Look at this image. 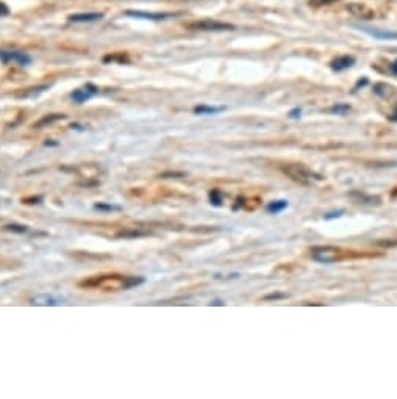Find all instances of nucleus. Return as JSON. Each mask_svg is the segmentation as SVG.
Listing matches in <instances>:
<instances>
[{
    "label": "nucleus",
    "instance_id": "5",
    "mask_svg": "<svg viewBox=\"0 0 397 399\" xmlns=\"http://www.w3.org/2000/svg\"><path fill=\"white\" fill-rule=\"evenodd\" d=\"M97 93H99V88L94 83H86L83 88H78V89H75V91H72L71 99L75 104H85L91 97H94Z\"/></svg>",
    "mask_w": 397,
    "mask_h": 399
},
{
    "label": "nucleus",
    "instance_id": "7",
    "mask_svg": "<svg viewBox=\"0 0 397 399\" xmlns=\"http://www.w3.org/2000/svg\"><path fill=\"white\" fill-rule=\"evenodd\" d=\"M346 10L358 17V19H372L374 17V11L371 10V8H367L366 5H361V3H349L346 6Z\"/></svg>",
    "mask_w": 397,
    "mask_h": 399
},
{
    "label": "nucleus",
    "instance_id": "9",
    "mask_svg": "<svg viewBox=\"0 0 397 399\" xmlns=\"http://www.w3.org/2000/svg\"><path fill=\"white\" fill-rule=\"evenodd\" d=\"M355 57L352 55H343V57H338L336 60L331 61V69L335 72H343L349 68H352L355 65Z\"/></svg>",
    "mask_w": 397,
    "mask_h": 399
},
{
    "label": "nucleus",
    "instance_id": "1",
    "mask_svg": "<svg viewBox=\"0 0 397 399\" xmlns=\"http://www.w3.org/2000/svg\"><path fill=\"white\" fill-rule=\"evenodd\" d=\"M282 172L288 176L289 179H292L294 182H299L303 185H310L313 182H319V180H322V176H319L315 171H311L305 165H300V163H289V165H285V166H282Z\"/></svg>",
    "mask_w": 397,
    "mask_h": 399
},
{
    "label": "nucleus",
    "instance_id": "34",
    "mask_svg": "<svg viewBox=\"0 0 397 399\" xmlns=\"http://www.w3.org/2000/svg\"><path fill=\"white\" fill-rule=\"evenodd\" d=\"M393 114H394V116H390V117H388V119L393 121V122H397V111H396V113H393Z\"/></svg>",
    "mask_w": 397,
    "mask_h": 399
},
{
    "label": "nucleus",
    "instance_id": "6",
    "mask_svg": "<svg viewBox=\"0 0 397 399\" xmlns=\"http://www.w3.org/2000/svg\"><path fill=\"white\" fill-rule=\"evenodd\" d=\"M128 17H136V19H147V21H164L171 19L179 14L175 13H149V11H140V10H128L125 11Z\"/></svg>",
    "mask_w": 397,
    "mask_h": 399
},
{
    "label": "nucleus",
    "instance_id": "32",
    "mask_svg": "<svg viewBox=\"0 0 397 399\" xmlns=\"http://www.w3.org/2000/svg\"><path fill=\"white\" fill-rule=\"evenodd\" d=\"M366 83H367V78H363V81H361V80H360V81H358V83H357V86H355V89H357V88H360V86H364Z\"/></svg>",
    "mask_w": 397,
    "mask_h": 399
},
{
    "label": "nucleus",
    "instance_id": "29",
    "mask_svg": "<svg viewBox=\"0 0 397 399\" xmlns=\"http://www.w3.org/2000/svg\"><path fill=\"white\" fill-rule=\"evenodd\" d=\"M288 116L291 117V119H299V117L302 116V110H300V108H294V110L289 111Z\"/></svg>",
    "mask_w": 397,
    "mask_h": 399
},
{
    "label": "nucleus",
    "instance_id": "8",
    "mask_svg": "<svg viewBox=\"0 0 397 399\" xmlns=\"http://www.w3.org/2000/svg\"><path fill=\"white\" fill-rule=\"evenodd\" d=\"M364 33L369 36H372L375 39H382V41H396L397 39V32H390V30H380V29H363Z\"/></svg>",
    "mask_w": 397,
    "mask_h": 399
},
{
    "label": "nucleus",
    "instance_id": "11",
    "mask_svg": "<svg viewBox=\"0 0 397 399\" xmlns=\"http://www.w3.org/2000/svg\"><path fill=\"white\" fill-rule=\"evenodd\" d=\"M349 197H352L357 204H367V205H378L380 204V197L378 196H369L361 191H350Z\"/></svg>",
    "mask_w": 397,
    "mask_h": 399
},
{
    "label": "nucleus",
    "instance_id": "26",
    "mask_svg": "<svg viewBox=\"0 0 397 399\" xmlns=\"http://www.w3.org/2000/svg\"><path fill=\"white\" fill-rule=\"evenodd\" d=\"M335 2H339V0H310V5L313 6H322V5H331Z\"/></svg>",
    "mask_w": 397,
    "mask_h": 399
},
{
    "label": "nucleus",
    "instance_id": "18",
    "mask_svg": "<svg viewBox=\"0 0 397 399\" xmlns=\"http://www.w3.org/2000/svg\"><path fill=\"white\" fill-rule=\"evenodd\" d=\"M144 284V277H124L122 290H132L135 287H140Z\"/></svg>",
    "mask_w": 397,
    "mask_h": 399
},
{
    "label": "nucleus",
    "instance_id": "27",
    "mask_svg": "<svg viewBox=\"0 0 397 399\" xmlns=\"http://www.w3.org/2000/svg\"><path fill=\"white\" fill-rule=\"evenodd\" d=\"M344 215V210H338V212H330V213H325L324 215V219H335V218H339Z\"/></svg>",
    "mask_w": 397,
    "mask_h": 399
},
{
    "label": "nucleus",
    "instance_id": "35",
    "mask_svg": "<svg viewBox=\"0 0 397 399\" xmlns=\"http://www.w3.org/2000/svg\"><path fill=\"white\" fill-rule=\"evenodd\" d=\"M44 144L45 146H58V143H53V141H45Z\"/></svg>",
    "mask_w": 397,
    "mask_h": 399
},
{
    "label": "nucleus",
    "instance_id": "13",
    "mask_svg": "<svg viewBox=\"0 0 397 399\" xmlns=\"http://www.w3.org/2000/svg\"><path fill=\"white\" fill-rule=\"evenodd\" d=\"M104 17L102 13H78V14H72L69 16L71 22H96L100 21Z\"/></svg>",
    "mask_w": 397,
    "mask_h": 399
},
{
    "label": "nucleus",
    "instance_id": "12",
    "mask_svg": "<svg viewBox=\"0 0 397 399\" xmlns=\"http://www.w3.org/2000/svg\"><path fill=\"white\" fill-rule=\"evenodd\" d=\"M60 299L55 296H49V294H36L30 299L32 305H45V307H53V305H60Z\"/></svg>",
    "mask_w": 397,
    "mask_h": 399
},
{
    "label": "nucleus",
    "instance_id": "31",
    "mask_svg": "<svg viewBox=\"0 0 397 399\" xmlns=\"http://www.w3.org/2000/svg\"><path fill=\"white\" fill-rule=\"evenodd\" d=\"M391 72H393L394 75H397V60H396V61L393 63V65H391Z\"/></svg>",
    "mask_w": 397,
    "mask_h": 399
},
{
    "label": "nucleus",
    "instance_id": "17",
    "mask_svg": "<svg viewBox=\"0 0 397 399\" xmlns=\"http://www.w3.org/2000/svg\"><path fill=\"white\" fill-rule=\"evenodd\" d=\"M224 110H225V107H208V105L194 107V113L196 114H217Z\"/></svg>",
    "mask_w": 397,
    "mask_h": 399
},
{
    "label": "nucleus",
    "instance_id": "2",
    "mask_svg": "<svg viewBox=\"0 0 397 399\" xmlns=\"http://www.w3.org/2000/svg\"><path fill=\"white\" fill-rule=\"evenodd\" d=\"M311 258L318 263H324V265H330L341 260V251L335 246H315L311 249Z\"/></svg>",
    "mask_w": 397,
    "mask_h": 399
},
{
    "label": "nucleus",
    "instance_id": "19",
    "mask_svg": "<svg viewBox=\"0 0 397 399\" xmlns=\"http://www.w3.org/2000/svg\"><path fill=\"white\" fill-rule=\"evenodd\" d=\"M210 202H211V205H215V207L222 205L224 196H222V193H220V189H211V191H210Z\"/></svg>",
    "mask_w": 397,
    "mask_h": 399
},
{
    "label": "nucleus",
    "instance_id": "15",
    "mask_svg": "<svg viewBox=\"0 0 397 399\" xmlns=\"http://www.w3.org/2000/svg\"><path fill=\"white\" fill-rule=\"evenodd\" d=\"M394 93H396L394 88L390 86V85H386V83L374 85V94H377L378 97H382V99H390Z\"/></svg>",
    "mask_w": 397,
    "mask_h": 399
},
{
    "label": "nucleus",
    "instance_id": "36",
    "mask_svg": "<svg viewBox=\"0 0 397 399\" xmlns=\"http://www.w3.org/2000/svg\"><path fill=\"white\" fill-rule=\"evenodd\" d=\"M211 305H224V302L222 301H213V302H211Z\"/></svg>",
    "mask_w": 397,
    "mask_h": 399
},
{
    "label": "nucleus",
    "instance_id": "30",
    "mask_svg": "<svg viewBox=\"0 0 397 399\" xmlns=\"http://www.w3.org/2000/svg\"><path fill=\"white\" fill-rule=\"evenodd\" d=\"M6 14H10V10H8L6 5H3L2 2H0V16H6Z\"/></svg>",
    "mask_w": 397,
    "mask_h": 399
},
{
    "label": "nucleus",
    "instance_id": "3",
    "mask_svg": "<svg viewBox=\"0 0 397 399\" xmlns=\"http://www.w3.org/2000/svg\"><path fill=\"white\" fill-rule=\"evenodd\" d=\"M189 29L200 30V32H230V30H235V25L227 24V22L211 21V19H202V21L189 24Z\"/></svg>",
    "mask_w": 397,
    "mask_h": 399
},
{
    "label": "nucleus",
    "instance_id": "28",
    "mask_svg": "<svg viewBox=\"0 0 397 399\" xmlns=\"http://www.w3.org/2000/svg\"><path fill=\"white\" fill-rule=\"evenodd\" d=\"M24 204H39L42 202V196H36V197H25L22 199Z\"/></svg>",
    "mask_w": 397,
    "mask_h": 399
},
{
    "label": "nucleus",
    "instance_id": "33",
    "mask_svg": "<svg viewBox=\"0 0 397 399\" xmlns=\"http://www.w3.org/2000/svg\"><path fill=\"white\" fill-rule=\"evenodd\" d=\"M71 129H75V130H81V132L85 130V129H81V125H80V124H72V125H71Z\"/></svg>",
    "mask_w": 397,
    "mask_h": 399
},
{
    "label": "nucleus",
    "instance_id": "24",
    "mask_svg": "<svg viewBox=\"0 0 397 399\" xmlns=\"http://www.w3.org/2000/svg\"><path fill=\"white\" fill-rule=\"evenodd\" d=\"M5 229L10 230V232H14V233H27L29 232V227H27V225H22V224H8V225H5Z\"/></svg>",
    "mask_w": 397,
    "mask_h": 399
},
{
    "label": "nucleus",
    "instance_id": "14",
    "mask_svg": "<svg viewBox=\"0 0 397 399\" xmlns=\"http://www.w3.org/2000/svg\"><path fill=\"white\" fill-rule=\"evenodd\" d=\"M150 232L147 230H141V229H127L116 233V238H125V240H136V238H144L149 237Z\"/></svg>",
    "mask_w": 397,
    "mask_h": 399
},
{
    "label": "nucleus",
    "instance_id": "20",
    "mask_svg": "<svg viewBox=\"0 0 397 399\" xmlns=\"http://www.w3.org/2000/svg\"><path fill=\"white\" fill-rule=\"evenodd\" d=\"M94 208H96V210H99V212H121V210H122V207H119V205L102 204V202L96 204Z\"/></svg>",
    "mask_w": 397,
    "mask_h": 399
},
{
    "label": "nucleus",
    "instance_id": "22",
    "mask_svg": "<svg viewBox=\"0 0 397 399\" xmlns=\"http://www.w3.org/2000/svg\"><path fill=\"white\" fill-rule=\"evenodd\" d=\"M45 89H49L47 85H42V86H36V88H29L27 91L22 94L24 97H33V96H38L39 93H44Z\"/></svg>",
    "mask_w": 397,
    "mask_h": 399
},
{
    "label": "nucleus",
    "instance_id": "4",
    "mask_svg": "<svg viewBox=\"0 0 397 399\" xmlns=\"http://www.w3.org/2000/svg\"><path fill=\"white\" fill-rule=\"evenodd\" d=\"M0 61L5 63V65L14 63V65L19 66H29L32 63V57L29 53L19 50H0Z\"/></svg>",
    "mask_w": 397,
    "mask_h": 399
},
{
    "label": "nucleus",
    "instance_id": "23",
    "mask_svg": "<svg viewBox=\"0 0 397 399\" xmlns=\"http://www.w3.org/2000/svg\"><path fill=\"white\" fill-rule=\"evenodd\" d=\"M161 179H183L186 177V172H179V171H166L160 174Z\"/></svg>",
    "mask_w": 397,
    "mask_h": 399
},
{
    "label": "nucleus",
    "instance_id": "21",
    "mask_svg": "<svg viewBox=\"0 0 397 399\" xmlns=\"http://www.w3.org/2000/svg\"><path fill=\"white\" fill-rule=\"evenodd\" d=\"M330 111L331 113H335V114H341V116H344L350 111V105L349 104H336L330 108Z\"/></svg>",
    "mask_w": 397,
    "mask_h": 399
},
{
    "label": "nucleus",
    "instance_id": "25",
    "mask_svg": "<svg viewBox=\"0 0 397 399\" xmlns=\"http://www.w3.org/2000/svg\"><path fill=\"white\" fill-rule=\"evenodd\" d=\"M288 297V294L286 293H269V294H266L263 299L264 301H280V299H286Z\"/></svg>",
    "mask_w": 397,
    "mask_h": 399
},
{
    "label": "nucleus",
    "instance_id": "10",
    "mask_svg": "<svg viewBox=\"0 0 397 399\" xmlns=\"http://www.w3.org/2000/svg\"><path fill=\"white\" fill-rule=\"evenodd\" d=\"M66 114H63V113H53V114H45L42 116L39 121H36L33 124V129H44V127H49L55 122H58V121H63V119H66Z\"/></svg>",
    "mask_w": 397,
    "mask_h": 399
},
{
    "label": "nucleus",
    "instance_id": "16",
    "mask_svg": "<svg viewBox=\"0 0 397 399\" xmlns=\"http://www.w3.org/2000/svg\"><path fill=\"white\" fill-rule=\"evenodd\" d=\"M288 208V201H272L266 205V212L271 213V215H277V213H282L283 210Z\"/></svg>",
    "mask_w": 397,
    "mask_h": 399
},
{
    "label": "nucleus",
    "instance_id": "37",
    "mask_svg": "<svg viewBox=\"0 0 397 399\" xmlns=\"http://www.w3.org/2000/svg\"><path fill=\"white\" fill-rule=\"evenodd\" d=\"M391 196H393V197H394V196H397V188H394V189H393V191H391Z\"/></svg>",
    "mask_w": 397,
    "mask_h": 399
}]
</instances>
